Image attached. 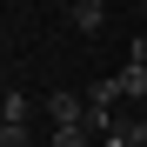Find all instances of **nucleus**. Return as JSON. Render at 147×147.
<instances>
[{
  "label": "nucleus",
  "mask_w": 147,
  "mask_h": 147,
  "mask_svg": "<svg viewBox=\"0 0 147 147\" xmlns=\"http://www.w3.org/2000/svg\"><path fill=\"white\" fill-rule=\"evenodd\" d=\"M120 134H127L134 147H147V120H120Z\"/></svg>",
  "instance_id": "7"
},
{
  "label": "nucleus",
  "mask_w": 147,
  "mask_h": 147,
  "mask_svg": "<svg viewBox=\"0 0 147 147\" xmlns=\"http://www.w3.org/2000/svg\"><path fill=\"white\" fill-rule=\"evenodd\" d=\"M127 67H147V34H140V40L127 47Z\"/></svg>",
  "instance_id": "8"
},
{
  "label": "nucleus",
  "mask_w": 147,
  "mask_h": 147,
  "mask_svg": "<svg viewBox=\"0 0 147 147\" xmlns=\"http://www.w3.org/2000/svg\"><path fill=\"white\" fill-rule=\"evenodd\" d=\"M120 100H147V67H120Z\"/></svg>",
  "instance_id": "4"
},
{
  "label": "nucleus",
  "mask_w": 147,
  "mask_h": 147,
  "mask_svg": "<svg viewBox=\"0 0 147 147\" xmlns=\"http://www.w3.org/2000/svg\"><path fill=\"white\" fill-rule=\"evenodd\" d=\"M100 147H134V140H127V134H107V140H100Z\"/></svg>",
  "instance_id": "9"
},
{
  "label": "nucleus",
  "mask_w": 147,
  "mask_h": 147,
  "mask_svg": "<svg viewBox=\"0 0 147 147\" xmlns=\"http://www.w3.org/2000/svg\"><path fill=\"white\" fill-rule=\"evenodd\" d=\"M140 20H147V0H140Z\"/></svg>",
  "instance_id": "10"
},
{
  "label": "nucleus",
  "mask_w": 147,
  "mask_h": 147,
  "mask_svg": "<svg viewBox=\"0 0 147 147\" xmlns=\"http://www.w3.org/2000/svg\"><path fill=\"white\" fill-rule=\"evenodd\" d=\"M47 127H87V114H94V100H87V87L80 94H47Z\"/></svg>",
  "instance_id": "1"
},
{
  "label": "nucleus",
  "mask_w": 147,
  "mask_h": 147,
  "mask_svg": "<svg viewBox=\"0 0 147 147\" xmlns=\"http://www.w3.org/2000/svg\"><path fill=\"white\" fill-rule=\"evenodd\" d=\"M27 114H34V100H27V94H0V127H27Z\"/></svg>",
  "instance_id": "3"
},
{
  "label": "nucleus",
  "mask_w": 147,
  "mask_h": 147,
  "mask_svg": "<svg viewBox=\"0 0 147 147\" xmlns=\"http://www.w3.org/2000/svg\"><path fill=\"white\" fill-rule=\"evenodd\" d=\"M67 20H74V34H100L107 27V0H74Z\"/></svg>",
  "instance_id": "2"
},
{
  "label": "nucleus",
  "mask_w": 147,
  "mask_h": 147,
  "mask_svg": "<svg viewBox=\"0 0 147 147\" xmlns=\"http://www.w3.org/2000/svg\"><path fill=\"white\" fill-rule=\"evenodd\" d=\"M47 147H100V140H94L87 127H54V140H47Z\"/></svg>",
  "instance_id": "5"
},
{
  "label": "nucleus",
  "mask_w": 147,
  "mask_h": 147,
  "mask_svg": "<svg viewBox=\"0 0 147 147\" xmlns=\"http://www.w3.org/2000/svg\"><path fill=\"white\" fill-rule=\"evenodd\" d=\"M0 147H34V134L27 127H0Z\"/></svg>",
  "instance_id": "6"
}]
</instances>
